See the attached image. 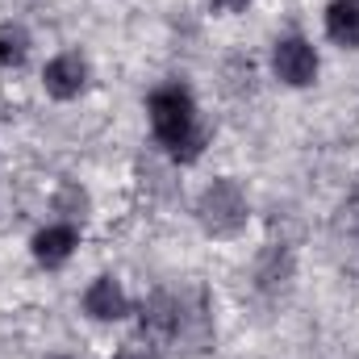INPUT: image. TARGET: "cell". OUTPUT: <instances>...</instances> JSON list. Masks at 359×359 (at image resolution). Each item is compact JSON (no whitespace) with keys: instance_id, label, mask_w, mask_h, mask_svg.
<instances>
[{"instance_id":"obj_10","label":"cell","mask_w":359,"mask_h":359,"mask_svg":"<svg viewBox=\"0 0 359 359\" xmlns=\"http://www.w3.org/2000/svg\"><path fill=\"white\" fill-rule=\"evenodd\" d=\"M29 55V34L13 21L0 25V67H21Z\"/></svg>"},{"instance_id":"obj_11","label":"cell","mask_w":359,"mask_h":359,"mask_svg":"<svg viewBox=\"0 0 359 359\" xmlns=\"http://www.w3.org/2000/svg\"><path fill=\"white\" fill-rule=\"evenodd\" d=\"M55 209H59V213H67V217H84V209H88V196H84L76 184H67V188L55 196Z\"/></svg>"},{"instance_id":"obj_12","label":"cell","mask_w":359,"mask_h":359,"mask_svg":"<svg viewBox=\"0 0 359 359\" xmlns=\"http://www.w3.org/2000/svg\"><path fill=\"white\" fill-rule=\"evenodd\" d=\"M117 359H159V351L155 347H142V343H126L117 351Z\"/></svg>"},{"instance_id":"obj_9","label":"cell","mask_w":359,"mask_h":359,"mask_svg":"<svg viewBox=\"0 0 359 359\" xmlns=\"http://www.w3.org/2000/svg\"><path fill=\"white\" fill-rule=\"evenodd\" d=\"M288 276H292V255H288L284 247H268L264 259H259V271H255L259 288H264V292H276V288L288 284Z\"/></svg>"},{"instance_id":"obj_1","label":"cell","mask_w":359,"mask_h":359,"mask_svg":"<svg viewBox=\"0 0 359 359\" xmlns=\"http://www.w3.org/2000/svg\"><path fill=\"white\" fill-rule=\"evenodd\" d=\"M151 130L180 163H192L209 142V130L196 121L192 92L184 84H163L151 92Z\"/></svg>"},{"instance_id":"obj_5","label":"cell","mask_w":359,"mask_h":359,"mask_svg":"<svg viewBox=\"0 0 359 359\" xmlns=\"http://www.w3.org/2000/svg\"><path fill=\"white\" fill-rule=\"evenodd\" d=\"M84 313L96 318V322H117V318L130 313V301H126V292H121V284H117L113 276H96L88 284V292H84Z\"/></svg>"},{"instance_id":"obj_8","label":"cell","mask_w":359,"mask_h":359,"mask_svg":"<svg viewBox=\"0 0 359 359\" xmlns=\"http://www.w3.org/2000/svg\"><path fill=\"white\" fill-rule=\"evenodd\" d=\"M326 34L339 46H359V0H330V8H326Z\"/></svg>"},{"instance_id":"obj_13","label":"cell","mask_w":359,"mask_h":359,"mask_svg":"<svg viewBox=\"0 0 359 359\" xmlns=\"http://www.w3.org/2000/svg\"><path fill=\"white\" fill-rule=\"evenodd\" d=\"M213 4H217V8H230V13H234V8H247L251 0H213Z\"/></svg>"},{"instance_id":"obj_6","label":"cell","mask_w":359,"mask_h":359,"mask_svg":"<svg viewBox=\"0 0 359 359\" xmlns=\"http://www.w3.org/2000/svg\"><path fill=\"white\" fill-rule=\"evenodd\" d=\"M76 243H80L76 226H46L42 234H34V259L42 268H63L72 259Z\"/></svg>"},{"instance_id":"obj_7","label":"cell","mask_w":359,"mask_h":359,"mask_svg":"<svg viewBox=\"0 0 359 359\" xmlns=\"http://www.w3.org/2000/svg\"><path fill=\"white\" fill-rule=\"evenodd\" d=\"M180 322V297L172 292H155L151 301H142V330L147 334H159V339H172Z\"/></svg>"},{"instance_id":"obj_4","label":"cell","mask_w":359,"mask_h":359,"mask_svg":"<svg viewBox=\"0 0 359 359\" xmlns=\"http://www.w3.org/2000/svg\"><path fill=\"white\" fill-rule=\"evenodd\" d=\"M42 84H46V92H50L55 100L80 96V92L88 88V63H84V55H76V50L55 55V59L46 63V72H42Z\"/></svg>"},{"instance_id":"obj_3","label":"cell","mask_w":359,"mask_h":359,"mask_svg":"<svg viewBox=\"0 0 359 359\" xmlns=\"http://www.w3.org/2000/svg\"><path fill=\"white\" fill-rule=\"evenodd\" d=\"M271 67L284 84L292 88H305L318 80V50L305 42V38H280L276 50H271Z\"/></svg>"},{"instance_id":"obj_2","label":"cell","mask_w":359,"mask_h":359,"mask_svg":"<svg viewBox=\"0 0 359 359\" xmlns=\"http://www.w3.org/2000/svg\"><path fill=\"white\" fill-rule=\"evenodd\" d=\"M196 213H201V226H205L209 234L230 238V234H238V230L247 226V196H243V188H238L234 180H213V184L205 188Z\"/></svg>"}]
</instances>
